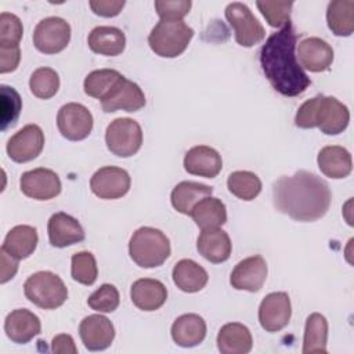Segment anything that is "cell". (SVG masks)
<instances>
[{"mask_svg": "<svg viewBox=\"0 0 354 354\" xmlns=\"http://www.w3.org/2000/svg\"><path fill=\"white\" fill-rule=\"evenodd\" d=\"M297 62L310 72L328 71L333 62V48L321 37H306L296 46Z\"/></svg>", "mask_w": 354, "mask_h": 354, "instance_id": "cell-18", "label": "cell"}, {"mask_svg": "<svg viewBox=\"0 0 354 354\" xmlns=\"http://www.w3.org/2000/svg\"><path fill=\"white\" fill-rule=\"evenodd\" d=\"M24 28L21 19L11 12L0 14V47H18Z\"/></svg>", "mask_w": 354, "mask_h": 354, "instance_id": "cell-41", "label": "cell"}, {"mask_svg": "<svg viewBox=\"0 0 354 354\" xmlns=\"http://www.w3.org/2000/svg\"><path fill=\"white\" fill-rule=\"evenodd\" d=\"M170 250L169 238L153 227H140L129 241V254L142 268L162 266L170 256Z\"/></svg>", "mask_w": 354, "mask_h": 354, "instance_id": "cell-3", "label": "cell"}, {"mask_svg": "<svg viewBox=\"0 0 354 354\" xmlns=\"http://www.w3.org/2000/svg\"><path fill=\"white\" fill-rule=\"evenodd\" d=\"M145 105V95L141 87L126 79L124 76L116 83V86L101 100L104 112H116L119 109L126 112H137Z\"/></svg>", "mask_w": 354, "mask_h": 354, "instance_id": "cell-14", "label": "cell"}, {"mask_svg": "<svg viewBox=\"0 0 354 354\" xmlns=\"http://www.w3.org/2000/svg\"><path fill=\"white\" fill-rule=\"evenodd\" d=\"M123 77L122 73H119L115 69H97L90 72L84 82L83 88L84 93L88 97L102 100L108 93L116 86V83Z\"/></svg>", "mask_w": 354, "mask_h": 354, "instance_id": "cell-34", "label": "cell"}, {"mask_svg": "<svg viewBox=\"0 0 354 354\" xmlns=\"http://www.w3.org/2000/svg\"><path fill=\"white\" fill-rule=\"evenodd\" d=\"M21 59V50L18 47H0V73L14 72Z\"/></svg>", "mask_w": 354, "mask_h": 354, "instance_id": "cell-44", "label": "cell"}, {"mask_svg": "<svg viewBox=\"0 0 354 354\" xmlns=\"http://www.w3.org/2000/svg\"><path fill=\"white\" fill-rule=\"evenodd\" d=\"M297 35L289 21L272 33L260 50V66L272 88L285 97H296L307 90L311 79L296 58Z\"/></svg>", "mask_w": 354, "mask_h": 354, "instance_id": "cell-1", "label": "cell"}, {"mask_svg": "<svg viewBox=\"0 0 354 354\" xmlns=\"http://www.w3.org/2000/svg\"><path fill=\"white\" fill-rule=\"evenodd\" d=\"M196 249L203 259L218 264L230 259L232 243L230 235L224 230L210 228L202 230L196 241Z\"/></svg>", "mask_w": 354, "mask_h": 354, "instance_id": "cell-23", "label": "cell"}, {"mask_svg": "<svg viewBox=\"0 0 354 354\" xmlns=\"http://www.w3.org/2000/svg\"><path fill=\"white\" fill-rule=\"evenodd\" d=\"M37 241L39 236L36 228L32 225L21 224L12 227L7 232L1 248L17 260H22L29 257L35 252Z\"/></svg>", "mask_w": 354, "mask_h": 354, "instance_id": "cell-29", "label": "cell"}, {"mask_svg": "<svg viewBox=\"0 0 354 354\" xmlns=\"http://www.w3.org/2000/svg\"><path fill=\"white\" fill-rule=\"evenodd\" d=\"M119 290L112 283H102L87 299L88 307L98 313H113L119 307Z\"/></svg>", "mask_w": 354, "mask_h": 354, "instance_id": "cell-40", "label": "cell"}, {"mask_svg": "<svg viewBox=\"0 0 354 354\" xmlns=\"http://www.w3.org/2000/svg\"><path fill=\"white\" fill-rule=\"evenodd\" d=\"M48 241L55 248H66L84 239V230L80 223L64 212L54 213L47 223Z\"/></svg>", "mask_w": 354, "mask_h": 354, "instance_id": "cell-21", "label": "cell"}, {"mask_svg": "<svg viewBox=\"0 0 354 354\" xmlns=\"http://www.w3.org/2000/svg\"><path fill=\"white\" fill-rule=\"evenodd\" d=\"M350 122L348 108L335 97L315 95L314 126L326 136H336L346 130Z\"/></svg>", "mask_w": 354, "mask_h": 354, "instance_id": "cell-9", "label": "cell"}, {"mask_svg": "<svg viewBox=\"0 0 354 354\" xmlns=\"http://www.w3.org/2000/svg\"><path fill=\"white\" fill-rule=\"evenodd\" d=\"M225 18L234 29L235 41L242 47H253L266 37L263 25L243 3H230L225 7Z\"/></svg>", "mask_w": 354, "mask_h": 354, "instance_id": "cell-7", "label": "cell"}, {"mask_svg": "<svg viewBox=\"0 0 354 354\" xmlns=\"http://www.w3.org/2000/svg\"><path fill=\"white\" fill-rule=\"evenodd\" d=\"M71 40V25L59 17L41 19L33 30V44L43 54L61 53Z\"/></svg>", "mask_w": 354, "mask_h": 354, "instance_id": "cell-8", "label": "cell"}, {"mask_svg": "<svg viewBox=\"0 0 354 354\" xmlns=\"http://www.w3.org/2000/svg\"><path fill=\"white\" fill-rule=\"evenodd\" d=\"M259 11L263 14L266 21L272 28H282L290 21V11L293 1H256Z\"/></svg>", "mask_w": 354, "mask_h": 354, "instance_id": "cell-39", "label": "cell"}, {"mask_svg": "<svg viewBox=\"0 0 354 354\" xmlns=\"http://www.w3.org/2000/svg\"><path fill=\"white\" fill-rule=\"evenodd\" d=\"M79 335L84 347L90 351H101L108 348L115 339L113 324L101 314H93L79 325Z\"/></svg>", "mask_w": 354, "mask_h": 354, "instance_id": "cell-17", "label": "cell"}, {"mask_svg": "<svg viewBox=\"0 0 354 354\" xmlns=\"http://www.w3.org/2000/svg\"><path fill=\"white\" fill-rule=\"evenodd\" d=\"M328 28L336 36H350L354 30V1L333 0L326 8Z\"/></svg>", "mask_w": 354, "mask_h": 354, "instance_id": "cell-33", "label": "cell"}, {"mask_svg": "<svg viewBox=\"0 0 354 354\" xmlns=\"http://www.w3.org/2000/svg\"><path fill=\"white\" fill-rule=\"evenodd\" d=\"M267 263L256 254L241 260L230 275V283L236 290L259 292L267 279Z\"/></svg>", "mask_w": 354, "mask_h": 354, "instance_id": "cell-16", "label": "cell"}, {"mask_svg": "<svg viewBox=\"0 0 354 354\" xmlns=\"http://www.w3.org/2000/svg\"><path fill=\"white\" fill-rule=\"evenodd\" d=\"M22 109V101L14 87L0 86V124L1 130L14 126Z\"/></svg>", "mask_w": 354, "mask_h": 354, "instance_id": "cell-37", "label": "cell"}, {"mask_svg": "<svg viewBox=\"0 0 354 354\" xmlns=\"http://www.w3.org/2000/svg\"><path fill=\"white\" fill-rule=\"evenodd\" d=\"M133 304L142 311L159 310L167 299V289L163 282L152 278H141L133 282L130 288Z\"/></svg>", "mask_w": 354, "mask_h": 354, "instance_id": "cell-22", "label": "cell"}, {"mask_svg": "<svg viewBox=\"0 0 354 354\" xmlns=\"http://www.w3.org/2000/svg\"><path fill=\"white\" fill-rule=\"evenodd\" d=\"M292 306L288 293H268L259 307V322L266 332H278L283 329L290 319Z\"/></svg>", "mask_w": 354, "mask_h": 354, "instance_id": "cell-15", "label": "cell"}, {"mask_svg": "<svg viewBox=\"0 0 354 354\" xmlns=\"http://www.w3.org/2000/svg\"><path fill=\"white\" fill-rule=\"evenodd\" d=\"M330 201L332 194L326 181L307 170L282 176L272 184L275 209L296 221H315L324 217Z\"/></svg>", "mask_w": 354, "mask_h": 354, "instance_id": "cell-2", "label": "cell"}, {"mask_svg": "<svg viewBox=\"0 0 354 354\" xmlns=\"http://www.w3.org/2000/svg\"><path fill=\"white\" fill-rule=\"evenodd\" d=\"M328 340V321L319 313H313L306 319L303 336V354H325Z\"/></svg>", "mask_w": 354, "mask_h": 354, "instance_id": "cell-32", "label": "cell"}, {"mask_svg": "<svg viewBox=\"0 0 354 354\" xmlns=\"http://www.w3.org/2000/svg\"><path fill=\"white\" fill-rule=\"evenodd\" d=\"M71 274L72 278L82 285H93L97 281L98 268L93 253L77 252L71 259Z\"/></svg>", "mask_w": 354, "mask_h": 354, "instance_id": "cell-38", "label": "cell"}, {"mask_svg": "<svg viewBox=\"0 0 354 354\" xmlns=\"http://www.w3.org/2000/svg\"><path fill=\"white\" fill-rule=\"evenodd\" d=\"M29 88L35 97L40 100H48L54 97L59 88V76L51 68H37L30 75Z\"/></svg>", "mask_w": 354, "mask_h": 354, "instance_id": "cell-36", "label": "cell"}, {"mask_svg": "<svg viewBox=\"0 0 354 354\" xmlns=\"http://www.w3.org/2000/svg\"><path fill=\"white\" fill-rule=\"evenodd\" d=\"M321 173L329 178H344L351 173L353 160L350 152L340 145L324 147L317 158Z\"/></svg>", "mask_w": 354, "mask_h": 354, "instance_id": "cell-26", "label": "cell"}, {"mask_svg": "<svg viewBox=\"0 0 354 354\" xmlns=\"http://www.w3.org/2000/svg\"><path fill=\"white\" fill-rule=\"evenodd\" d=\"M93 124L91 112L79 102H68L57 113V127L62 137L71 141H80L88 137Z\"/></svg>", "mask_w": 354, "mask_h": 354, "instance_id": "cell-10", "label": "cell"}, {"mask_svg": "<svg viewBox=\"0 0 354 354\" xmlns=\"http://www.w3.org/2000/svg\"><path fill=\"white\" fill-rule=\"evenodd\" d=\"M189 216L201 230L220 228L227 221V209L218 198L210 195L199 201L192 207Z\"/></svg>", "mask_w": 354, "mask_h": 354, "instance_id": "cell-31", "label": "cell"}, {"mask_svg": "<svg viewBox=\"0 0 354 354\" xmlns=\"http://www.w3.org/2000/svg\"><path fill=\"white\" fill-rule=\"evenodd\" d=\"M192 3L189 0H156L155 10L163 21H183L189 12Z\"/></svg>", "mask_w": 354, "mask_h": 354, "instance_id": "cell-42", "label": "cell"}, {"mask_svg": "<svg viewBox=\"0 0 354 354\" xmlns=\"http://www.w3.org/2000/svg\"><path fill=\"white\" fill-rule=\"evenodd\" d=\"M40 330L41 322L39 317L28 308L12 310L4 319V332L7 337L17 344L30 342L40 333Z\"/></svg>", "mask_w": 354, "mask_h": 354, "instance_id": "cell-19", "label": "cell"}, {"mask_svg": "<svg viewBox=\"0 0 354 354\" xmlns=\"http://www.w3.org/2000/svg\"><path fill=\"white\" fill-rule=\"evenodd\" d=\"M253 347V337L248 326L239 322H230L220 328L217 348L223 354H246Z\"/></svg>", "mask_w": 354, "mask_h": 354, "instance_id": "cell-27", "label": "cell"}, {"mask_svg": "<svg viewBox=\"0 0 354 354\" xmlns=\"http://www.w3.org/2000/svg\"><path fill=\"white\" fill-rule=\"evenodd\" d=\"M227 187L234 196L242 201H253L261 191V180L252 171L238 170L228 176Z\"/></svg>", "mask_w": 354, "mask_h": 354, "instance_id": "cell-35", "label": "cell"}, {"mask_svg": "<svg viewBox=\"0 0 354 354\" xmlns=\"http://www.w3.org/2000/svg\"><path fill=\"white\" fill-rule=\"evenodd\" d=\"M90 8L94 14L105 18L116 17L120 14L122 8L124 7L123 0H91L88 1Z\"/></svg>", "mask_w": 354, "mask_h": 354, "instance_id": "cell-43", "label": "cell"}, {"mask_svg": "<svg viewBox=\"0 0 354 354\" xmlns=\"http://www.w3.org/2000/svg\"><path fill=\"white\" fill-rule=\"evenodd\" d=\"M106 148L119 158L136 155L142 144V130L138 122L130 118L112 120L105 130Z\"/></svg>", "mask_w": 354, "mask_h": 354, "instance_id": "cell-6", "label": "cell"}, {"mask_svg": "<svg viewBox=\"0 0 354 354\" xmlns=\"http://www.w3.org/2000/svg\"><path fill=\"white\" fill-rule=\"evenodd\" d=\"M131 185L130 174L118 166L98 169L90 180L91 192L100 199H118L124 196Z\"/></svg>", "mask_w": 354, "mask_h": 354, "instance_id": "cell-11", "label": "cell"}, {"mask_svg": "<svg viewBox=\"0 0 354 354\" xmlns=\"http://www.w3.org/2000/svg\"><path fill=\"white\" fill-rule=\"evenodd\" d=\"M24 293L30 303L44 310H55L68 299L64 281L51 271L32 274L24 283Z\"/></svg>", "mask_w": 354, "mask_h": 354, "instance_id": "cell-5", "label": "cell"}, {"mask_svg": "<svg viewBox=\"0 0 354 354\" xmlns=\"http://www.w3.org/2000/svg\"><path fill=\"white\" fill-rule=\"evenodd\" d=\"M184 169L192 176L214 178L223 169L221 155L212 147L196 145L184 156Z\"/></svg>", "mask_w": 354, "mask_h": 354, "instance_id": "cell-20", "label": "cell"}, {"mask_svg": "<svg viewBox=\"0 0 354 354\" xmlns=\"http://www.w3.org/2000/svg\"><path fill=\"white\" fill-rule=\"evenodd\" d=\"M171 277L176 286L187 293L202 290L209 281L207 271L191 259H183L177 261L173 267Z\"/></svg>", "mask_w": 354, "mask_h": 354, "instance_id": "cell-28", "label": "cell"}, {"mask_svg": "<svg viewBox=\"0 0 354 354\" xmlns=\"http://www.w3.org/2000/svg\"><path fill=\"white\" fill-rule=\"evenodd\" d=\"M213 188L195 181H181L178 183L170 195L173 207L181 214H191L192 207L206 196H210Z\"/></svg>", "mask_w": 354, "mask_h": 354, "instance_id": "cell-30", "label": "cell"}, {"mask_svg": "<svg viewBox=\"0 0 354 354\" xmlns=\"http://www.w3.org/2000/svg\"><path fill=\"white\" fill-rule=\"evenodd\" d=\"M0 282L6 283L15 277L18 271V260L12 257L10 253H7L3 248H0Z\"/></svg>", "mask_w": 354, "mask_h": 354, "instance_id": "cell-45", "label": "cell"}, {"mask_svg": "<svg viewBox=\"0 0 354 354\" xmlns=\"http://www.w3.org/2000/svg\"><path fill=\"white\" fill-rule=\"evenodd\" d=\"M51 350L57 354H76L77 347L75 344V340L68 333H59L53 337L51 342Z\"/></svg>", "mask_w": 354, "mask_h": 354, "instance_id": "cell-46", "label": "cell"}, {"mask_svg": "<svg viewBox=\"0 0 354 354\" xmlns=\"http://www.w3.org/2000/svg\"><path fill=\"white\" fill-rule=\"evenodd\" d=\"M44 147V133L37 124H26L7 142V153L11 160L25 163L36 159Z\"/></svg>", "mask_w": 354, "mask_h": 354, "instance_id": "cell-12", "label": "cell"}, {"mask_svg": "<svg viewBox=\"0 0 354 354\" xmlns=\"http://www.w3.org/2000/svg\"><path fill=\"white\" fill-rule=\"evenodd\" d=\"M170 333L177 346L195 347L206 336V322L198 314H183L174 319Z\"/></svg>", "mask_w": 354, "mask_h": 354, "instance_id": "cell-24", "label": "cell"}, {"mask_svg": "<svg viewBox=\"0 0 354 354\" xmlns=\"http://www.w3.org/2000/svg\"><path fill=\"white\" fill-rule=\"evenodd\" d=\"M87 44L95 54L116 57L126 47V36L123 30L115 26H95L87 36Z\"/></svg>", "mask_w": 354, "mask_h": 354, "instance_id": "cell-25", "label": "cell"}, {"mask_svg": "<svg viewBox=\"0 0 354 354\" xmlns=\"http://www.w3.org/2000/svg\"><path fill=\"white\" fill-rule=\"evenodd\" d=\"M19 188L24 195L36 201H48L59 195L61 180L58 174L46 167H37L22 173Z\"/></svg>", "mask_w": 354, "mask_h": 354, "instance_id": "cell-13", "label": "cell"}, {"mask_svg": "<svg viewBox=\"0 0 354 354\" xmlns=\"http://www.w3.org/2000/svg\"><path fill=\"white\" fill-rule=\"evenodd\" d=\"M194 37V29L184 21L160 19L148 36L151 50L163 58H176L181 55Z\"/></svg>", "mask_w": 354, "mask_h": 354, "instance_id": "cell-4", "label": "cell"}]
</instances>
